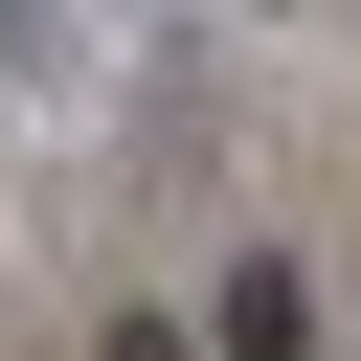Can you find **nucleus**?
Listing matches in <instances>:
<instances>
[{"label":"nucleus","instance_id":"obj_1","mask_svg":"<svg viewBox=\"0 0 361 361\" xmlns=\"http://www.w3.org/2000/svg\"><path fill=\"white\" fill-rule=\"evenodd\" d=\"M226 361H316V293L293 271H226Z\"/></svg>","mask_w":361,"mask_h":361},{"label":"nucleus","instance_id":"obj_2","mask_svg":"<svg viewBox=\"0 0 361 361\" xmlns=\"http://www.w3.org/2000/svg\"><path fill=\"white\" fill-rule=\"evenodd\" d=\"M113 361H203V338H180V316H113Z\"/></svg>","mask_w":361,"mask_h":361},{"label":"nucleus","instance_id":"obj_3","mask_svg":"<svg viewBox=\"0 0 361 361\" xmlns=\"http://www.w3.org/2000/svg\"><path fill=\"white\" fill-rule=\"evenodd\" d=\"M0 45H68V0H0Z\"/></svg>","mask_w":361,"mask_h":361}]
</instances>
